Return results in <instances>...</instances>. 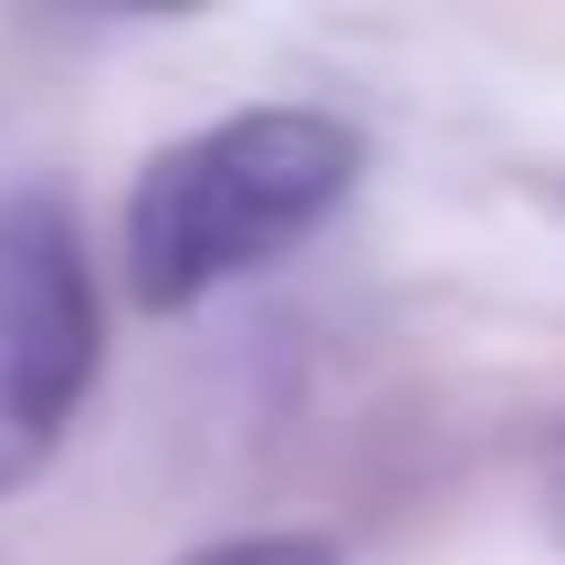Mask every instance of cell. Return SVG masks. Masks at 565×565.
<instances>
[{"instance_id":"3","label":"cell","mask_w":565,"mask_h":565,"mask_svg":"<svg viewBox=\"0 0 565 565\" xmlns=\"http://www.w3.org/2000/svg\"><path fill=\"white\" fill-rule=\"evenodd\" d=\"M189 565H335V555H324L315 534H242V545H210Z\"/></svg>"},{"instance_id":"1","label":"cell","mask_w":565,"mask_h":565,"mask_svg":"<svg viewBox=\"0 0 565 565\" xmlns=\"http://www.w3.org/2000/svg\"><path fill=\"white\" fill-rule=\"evenodd\" d=\"M356 189V126L315 105H252L200 137L158 147L147 179L126 189V282L137 303H200L221 282L282 263L303 231L335 221Z\"/></svg>"},{"instance_id":"2","label":"cell","mask_w":565,"mask_h":565,"mask_svg":"<svg viewBox=\"0 0 565 565\" xmlns=\"http://www.w3.org/2000/svg\"><path fill=\"white\" fill-rule=\"evenodd\" d=\"M95 387V273L53 189L0 200V492L53 461L74 398Z\"/></svg>"},{"instance_id":"4","label":"cell","mask_w":565,"mask_h":565,"mask_svg":"<svg viewBox=\"0 0 565 565\" xmlns=\"http://www.w3.org/2000/svg\"><path fill=\"white\" fill-rule=\"evenodd\" d=\"M545 513H555V534H565V429H555V450H545Z\"/></svg>"}]
</instances>
